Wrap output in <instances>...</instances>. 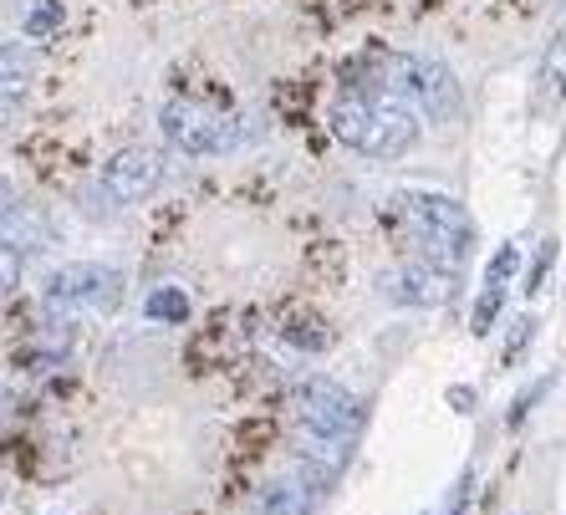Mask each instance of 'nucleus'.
<instances>
[{
	"mask_svg": "<svg viewBox=\"0 0 566 515\" xmlns=\"http://www.w3.org/2000/svg\"><path fill=\"white\" fill-rule=\"evenodd\" d=\"M0 66H6V103H15L31 82V62H27V52H21V41H6V46H0Z\"/></svg>",
	"mask_w": 566,
	"mask_h": 515,
	"instance_id": "obj_14",
	"label": "nucleus"
},
{
	"mask_svg": "<svg viewBox=\"0 0 566 515\" xmlns=\"http://www.w3.org/2000/svg\"><path fill=\"white\" fill-rule=\"evenodd\" d=\"M515 271H521V251H515V245H501V251L490 255V265H485V281L490 286H511Z\"/></svg>",
	"mask_w": 566,
	"mask_h": 515,
	"instance_id": "obj_18",
	"label": "nucleus"
},
{
	"mask_svg": "<svg viewBox=\"0 0 566 515\" xmlns=\"http://www.w3.org/2000/svg\"><path fill=\"white\" fill-rule=\"evenodd\" d=\"M501 306H505V286H490V281H485V291L474 296V312H470V332H474V337H485V332L495 327Z\"/></svg>",
	"mask_w": 566,
	"mask_h": 515,
	"instance_id": "obj_16",
	"label": "nucleus"
},
{
	"mask_svg": "<svg viewBox=\"0 0 566 515\" xmlns=\"http://www.w3.org/2000/svg\"><path fill=\"white\" fill-rule=\"evenodd\" d=\"M291 403H296L306 429H322V434L353 439V429L363 423V398L347 393V388L337 383V378H327V372L296 378V383H291Z\"/></svg>",
	"mask_w": 566,
	"mask_h": 515,
	"instance_id": "obj_5",
	"label": "nucleus"
},
{
	"mask_svg": "<svg viewBox=\"0 0 566 515\" xmlns=\"http://www.w3.org/2000/svg\"><path fill=\"white\" fill-rule=\"evenodd\" d=\"M552 265H556V240H541L536 245V261H531V271H526V296H541L546 291V276H552Z\"/></svg>",
	"mask_w": 566,
	"mask_h": 515,
	"instance_id": "obj_17",
	"label": "nucleus"
},
{
	"mask_svg": "<svg viewBox=\"0 0 566 515\" xmlns=\"http://www.w3.org/2000/svg\"><path fill=\"white\" fill-rule=\"evenodd\" d=\"M281 337H286L291 347H302V353H322V347H332V332L316 312H291V317L281 322Z\"/></svg>",
	"mask_w": 566,
	"mask_h": 515,
	"instance_id": "obj_11",
	"label": "nucleus"
},
{
	"mask_svg": "<svg viewBox=\"0 0 566 515\" xmlns=\"http://www.w3.org/2000/svg\"><path fill=\"white\" fill-rule=\"evenodd\" d=\"M327 118H332V133L347 148H357V154H368L378 164L403 159L419 144V113L394 93H363V87H353V93H343L332 103Z\"/></svg>",
	"mask_w": 566,
	"mask_h": 515,
	"instance_id": "obj_1",
	"label": "nucleus"
},
{
	"mask_svg": "<svg viewBox=\"0 0 566 515\" xmlns=\"http://www.w3.org/2000/svg\"><path fill=\"white\" fill-rule=\"evenodd\" d=\"M306 480H276L265 485L261 495V515H312V495H306Z\"/></svg>",
	"mask_w": 566,
	"mask_h": 515,
	"instance_id": "obj_10",
	"label": "nucleus"
},
{
	"mask_svg": "<svg viewBox=\"0 0 566 515\" xmlns=\"http://www.w3.org/2000/svg\"><path fill=\"white\" fill-rule=\"evenodd\" d=\"M164 174H169L164 154H154V148H123V154H113L103 164V195L113 204H144V199L158 195Z\"/></svg>",
	"mask_w": 566,
	"mask_h": 515,
	"instance_id": "obj_7",
	"label": "nucleus"
},
{
	"mask_svg": "<svg viewBox=\"0 0 566 515\" xmlns=\"http://www.w3.org/2000/svg\"><path fill=\"white\" fill-rule=\"evenodd\" d=\"M158 133L185 159H220V154H230L240 144L235 123H224L220 113H210V107H199V103H169L158 113Z\"/></svg>",
	"mask_w": 566,
	"mask_h": 515,
	"instance_id": "obj_4",
	"label": "nucleus"
},
{
	"mask_svg": "<svg viewBox=\"0 0 566 515\" xmlns=\"http://www.w3.org/2000/svg\"><path fill=\"white\" fill-rule=\"evenodd\" d=\"M531 337H536V317H515V332L505 337V347H501L505 362H521V353L531 347Z\"/></svg>",
	"mask_w": 566,
	"mask_h": 515,
	"instance_id": "obj_19",
	"label": "nucleus"
},
{
	"mask_svg": "<svg viewBox=\"0 0 566 515\" xmlns=\"http://www.w3.org/2000/svg\"><path fill=\"white\" fill-rule=\"evenodd\" d=\"M541 87L552 97H566V31H556L552 46H546V62H541Z\"/></svg>",
	"mask_w": 566,
	"mask_h": 515,
	"instance_id": "obj_15",
	"label": "nucleus"
},
{
	"mask_svg": "<svg viewBox=\"0 0 566 515\" xmlns=\"http://www.w3.org/2000/svg\"><path fill=\"white\" fill-rule=\"evenodd\" d=\"M46 306L52 312H113L123 302V271L118 265H97V261H77L62 265L46 276Z\"/></svg>",
	"mask_w": 566,
	"mask_h": 515,
	"instance_id": "obj_3",
	"label": "nucleus"
},
{
	"mask_svg": "<svg viewBox=\"0 0 566 515\" xmlns=\"http://www.w3.org/2000/svg\"><path fill=\"white\" fill-rule=\"evenodd\" d=\"M382 302L394 306H444L454 296V281H449V265L439 261H419V265H398L378 281Z\"/></svg>",
	"mask_w": 566,
	"mask_h": 515,
	"instance_id": "obj_8",
	"label": "nucleus"
},
{
	"mask_svg": "<svg viewBox=\"0 0 566 515\" xmlns=\"http://www.w3.org/2000/svg\"><path fill=\"white\" fill-rule=\"evenodd\" d=\"M62 21H66L62 0H31L27 15H21V31H27V41H46L62 31Z\"/></svg>",
	"mask_w": 566,
	"mask_h": 515,
	"instance_id": "obj_13",
	"label": "nucleus"
},
{
	"mask_svg": "<svg viewBox=\"0 0 566 515\" xmlns=\"http://www.w3.org/2000/svg\"><path fill=\"white\" fill-rule=\"evenodd\" d=\"M403 214H409V225L419 230L429 261H439V265L454 271V265L470 255L474 220L454 195H439V189H409V195H403Z\"/></svg>",
	"mask_w": 566,
	"mask_h": 515,
	"instance_id": "obj_2",
	"label": "nucleus"
},
{
	"mask_svg": "<svg viewBox=\"0 0 566 515\" xmlns=\"http://www.w3.org/2000/svg\"><path fill=\"white\" fill-rule=\"evenodd\" d=\"M46 245V225L21 204H6V255H36Z\"/></svg>",
	"mask_w": 566,
	"mask_h": 515,
	"instance_id": "obj_9",
	"label": "nucleus"
},
{
	"mask_svg": "<svg viewBox=\"0 0 566 515\" xmlns=\"http://www.w3.org/2000/svg\"><path fill=\"white\" fill-rule=\"evenodd\" d=\"M394 82L413 97L419 113H429V123L460 113V82L439 56H394Z\"/></svg>",
	"mask_w": 566,
	"mask_h": 515,
	"instance_id": "obj_6",
	"label": "nucleus"
},
{
	"mask_svg": "<svg viewBox=\"0 0 566 515\" xmlns=\"http://www.w3.org/2000/svg\"><path fill=\"white\" fill-rule=\"evenodd\" d=\"M144 317L148 322H169V327H185L189 322V296L185 286H158L144 296Z\"/></svg>",
	"mask_w": 566,
	"mask_h": 515,
	"instance_id": "obj_12",
	"label": "nucleus"
},
{
	"mask_svg": "<svg viewBox=\"0 0 566 515\" xmlns=\"http://www.w3.org/2000/svg\"><path fill=\"white\" fill-rule=\"evenodd\" d=\"M449 403H460V413H474V388L464 393V388H449Z\"/></svg>",
	"mask_w": 566,
	"mask_h": 515,
	"instance_id": "obj_20",
	"label": "nucleus"
}]
</instances>
